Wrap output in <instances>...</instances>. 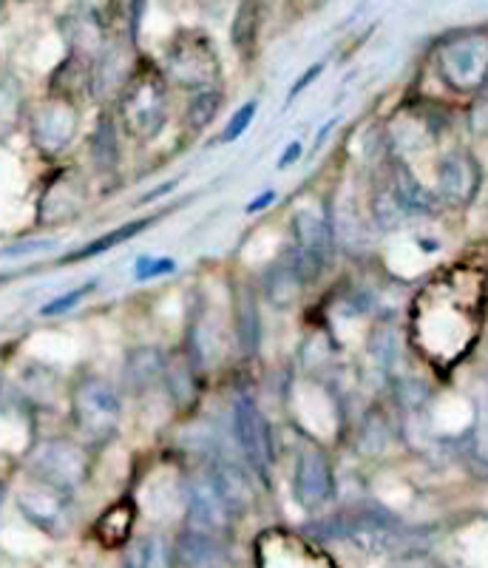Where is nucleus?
<instances>
[{"mask_svg":"<svg viewBox=\"0 0 488 568\" xmlns=\"http://www.w3.org/2000/svg\"><path fill=\"white\" fill-rule=\"evenodd\" d=\"M122 125L136 140L160 134L167 120V85L156 69H136L120 94Z\"/></svg>","mask_w":488,"mask_h":568,"instance_id":"obj_1","label":"nucleus"},{"mask_svg":"<svg viewBox=\"0 0 488 568\" xmlns=\"http://www.w3.org/2000/svg\"><path fill=\"white\" fill-rule=\"evenodd\" d=\"M71 418L85 440L103 444L116 433L122 418V400L114 384L100 375H85L71 389Z\"/></svg>","mask_w":488,"mask_h":568,"instance_id":"obj_2","label":"nucleus"},{"mask_svg":"<svg viewBox=\"0 0 488 568\" xmlns=\"http://www.w3.org/2000/svg\"><path fill=\"white\" fill-rule=\"evenodd\" d=\"M29 469H32L34 480L69 495L71 489H78L85 480L89 455H85L78 440L49 438L34 446V453L29 455Z\"/></svg>","mask_w":488,"mask_h":568,"instance_id":"obj_3","label":"nucleus"},{"mask_svg":"<svg viewBox=\"0 0 488 568\" xmlns=\"http://www.w3.org/2000/svg\"><path fill=\"white\" fill-rule=\"evenodd\" d=\"M440 71L446 83L457 91H475L488 78V38L462 34L440 49Z\"/></svg>","mask_w":488,"mask_h":568,"instance_id":"obj_4","label":"nucleus"},{"mask_svg":"<svg viewBox=\"0 0 488 568\" xmlns=\"http://www.w3.org/2000/svg\"><path fill=\"white\" fill-rule=\"evenodd\" d=\"M185 497H187V515H191V529L216 535V531H225L227 526H231L233 515H236L231 497H227L225 489L218 486L213 471L196 475V478L187 484Z\"/></svg>","mask_w":488,"mask_h":568,"instance_id":"obj_5","label":"nucleus"},{"mask_svg":"<svg viewBox=\"0 0 488 568\" xmlns=\"http://www.w3.org/2000/svg\"><path fill=\"white\" fill-rule=\"evenodd\" d=\"M167 74L182 89H205L216 80V54L200 34H185L167 52Z\"/></svg>","mask_w":488,"mask_h":568,"instance_id":"obj_6","label":"nucleus"},{"mask_svg":"<svg viewBox=\"0 0 488 568\" xmlns=\"http://www.w3.org/2000/svg\"><path fill=\"white\" fill-rule=\"evenodd\" d=\"M78 134V109L69 98H49L32 114V140L43 154H60Z\"/></svg>","mask_w":488,"mask_h":568,"instance_id":"obj_7","label":"nucleus"},{"mask_svg":"<svg viewBox=\"0 0 488 568\" xmlns=\"http://www.w3.org/2000/svg\"><path fill=\"white\" fill-rule=\"evenodd\" d=\"M233 426H236V438L242 446L244 458L258 475H267L273 464V444H271V426L264 420V415L258 413L256 404L247 398L236 400V409H233Z\"/></svg>","mask_w":488,"mask_h":568,"instance_id":"obj_8","label":"nucleus"},{"mask_svg":"<svg viewBox=\"0 0 488 568\" xmlns=\"http://www.w3.org/2000/svg\"><path fill=\"white\" fill-rule=\"evenodd\" d=\"M293 233H296V247H298V267L304 273H313L324 265L329 247V227L324 222L322 213L302 207L293 216Z\"/></svg>","mask_w":488,"mask_h":568,"instance_id":"obj_9","label":"nucleus"},{"mask_svg":"<svg viewBox=\"0 0 488 568\" xmlns=\"http://www.w3.org/2000/svg\"><path fill=\"white\" fill-rule=\"evenodd\" d=\"M296 497L302 506H322L327 504L333 495V475H329V464L322 453H304L296 466Z\"/></svg>","mask_w":488,"mask_h":568,"instance_id":"obj_10","label":"nucleus"},{"mask_svg":"<svg viewBox=\"0 0 488 568\" xmlns=\"http://www.w3.org/2000/svg\"><path fill=\"white\" fill-rule=\"evenodd\" d=\"M63 495L65 491H58L52 486L40 484V480H32V486L18 495V506L34 526H43V529L52 531L60 524H65Z\"/></svg>","mask_w":488,"mask_h":568,"instance_id":"obj_11","label":"nucleus"},{"mask_svg":"<svg viewBox=\"0 0 488 568\" xmlns=\"http://www.w3.org/2000/svg\"><path fill=\"white\" fill-rule=\"evenodd\" d=\"M477 180H480V171H477L475 160L466 154H449L437 165L440 194L449 202H455V205H466L475 196Z\"/></svg>","mask_w":488,"mask_h":568,"instance_id":"obj_12","label":"nucleus"},{"mask_svg":"<svg viewBox=\"0 0 488 568\" xmlns=\"http://www.w3.org/2000/svg\"><path fill=\"white\" fill-rule=\"evenodd\" d=\"M134 515L136 509L129 497H125V500H116L114 506H109L94 524V537L100 540V546H103V549L129 546L131 529H134Z\"/></svg>","mask_w":488,"mask_h":568,"instance_id":"obj_13","label":"nucleus"},{"mask_svg":"<svg viewBox=\"0 0 488 568\" xmlns=\"http://www.w3.org/2000/svg\"><path fill=\"white\" fill-rule=\"evenodd\" d=\"M176 557L185 568H218L225 560V551L207 531L187 529L176 542Z\"/></svg>","mask_w":488,"mask_h":568,"instance_id":"obj_14","label":"nucleus"},{"mask_svg":"<svg viewBox=\"0 0 488 568\" xmlns=\"http://www.w3.org/2000/svg\"><path fill=\"white\" fill-rule=\"evenodd\" d=\"M125 568H171V555L162 537L145 535L129 542Z\"/></svg>","mask_w":488,"mask_h":568,"instance_id":"obj_15","label":"nucleus"},{"mask_svg":"<svg viewBox=\"0 0 488 568\" xmlns=\"http://www.w3.org/2000/svg\"><path fill=\"white\" fill-rule=\"evenodd\" d=\"M165 375V364H162L160 353L156 349H136L129 358V382L136 389L151 387L154 382H160Z\"/></svg>","mask_w":488,"mask_h":568,"instance_id":"obj_16","label":"nucleus"},{"mask_svg":"<svg viewBox=\"0 0 488 568\" xmlns=\"http://www.w3.org/2000/svg\"><path fill=\"white\" fill-rule=\"evenodd\" d=\"M145 225H151V220H140V222H131V225L116 227V231L105 233V236H100V240L89 242V245H85L83 251L69 253V256H65L63 262H83V258L100 256V253L111 251V247L122 245V242H125V240H131V236H136V233H140V231H145Z\"/></svg>","mask_w":488,"mask_h":568,"instance_id":"obj_17","label":"nucleus"},{"mask_svg":"<svg viewBox=\"0 0 488 568\" xmlns=\"http://www.w3.org/2000/svg\"><path fill=\"white\" fill-rule=\"evenodd\" d=\"M20 116V89L12 78L0 74V136L14 129Z\"/></svg>","mask_w":488,"mask_h":568,"instance_id":"obj_18","label":"nucleus"},{"mask_svg":"<svg viewBox=\"0 0 488 568\" xmlns=\"http://www.w3.org/2000/svg\"><path fill=\"white\" fill-rule=\"evenodd\" d=\"M218 103H222V100H218L216 91H200V98L193 100L191 109H187V125H191L193 131L205 129L213 116H216Z\"/></svg>","mask_w":488,"mask_h":568,"instance_id":"obj_19","label":"nucleus"},{"mask_svg":"<svg viewBox=\"0 0 488 568\" xmlns=\"http://www.w3.org/2000/svg\"><path fill=\"white\" fill-rule=\"evenodd\" d=\"M91 287H94V284H85V287H78V291L65 293L63 298H54V302H49L43 307V316H58V313H65L69 307H74V304H78L80 298L91 291Z\"/></svg>","mask_w":488,"mask_h":568,"instance_id":"obj_20","label":"nucleus"},{"mask_svg":"<svg viewBox=\"0 0 488 568\" xmlns=\"http://www.w3.org/2000/svg\"><path fill=\"white\" fill-rule=\"evenodd\" d=\"M253 111H256V103H247V105H244V109L236 111V116H233V123L227 125V131H225V140H236V136L242 134V131L247 129V125H251Z\"/></svg>","mask_w":488,"mask_h":568,"instance_id":"obj_21","label":"nucleus"},{"mask_svg":"<svg viewBox=\"0 0 488 568\" xmlns=\"http://www.w3.org/2000/svg\"><path fill=\"white\" fill-rule=\"evenodd\" d=\"M174 262H167V258H140V265H136V278H151V276H160V273L171 271Z\"/></svg>","mask_w":488,"mask_h":568,"instance_id":"obj_22","label":"nucleus"},{"mask_svg":"<svg viewBox=\"0 0 488 568\" xmlns=\"http://www.w3.org/2000/svg\"><path fill=\"white\" fill-rule=\"evenodd\" d=\"M40 247H54V240H34V242H23V245L3 247V251H0V256H27V253L40 251Z\"/></svg>","mask_w":488,"mask_h":568,"instance_id":"obj_23","label":"nucleus"},{"mask_svg":"<svg viewBox=\"0 0 488 568\" xmlns=\"http://www.w3.org/2000/svg\"><path fill=\"white\" fill-rule=\"evenodd\" d=\"M298 151H302V145H298V142H296V145H293V151H284V156H282V169H284V165H287V162H296V160H293V156H296L298 154Z\"/></svg>","mask_w":488,"mask_h":568,"instance_id":"obj_24","label":"nucleus"},{"mask_svg":"<svg viewBox=\"0 0 488 568\" xmlns=\"http://www.w3.org/2000/svg\"><path fill=\"white\" fill-rule=\"evenodd\" d=\"M3 282H7V276H0V284H3Z\"/></svg>","mask_w":488,"mask_h":568,"instance_id":"obj_25","label":"nucleus"}]
</instances>
